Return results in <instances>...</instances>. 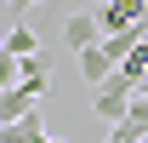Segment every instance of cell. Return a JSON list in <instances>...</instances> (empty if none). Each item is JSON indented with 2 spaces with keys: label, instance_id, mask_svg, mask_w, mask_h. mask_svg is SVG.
I'll list each match as a JSON object with an SVG mask.
<instances>
[{
  "label": "cell",
  "instance_id": "6",
  "mask_svg": "<svg viewBox=\"0 0 148 143\" xmlns=\"http://www.w3.org/2000/svg\"><path fill=\"white\" fill-rule=\"evenodd\" d=\"M114 69H120V63H114V57L103 52V46H91V52H80V80H91V92L103 86V80H108Z\"/></svg>",
  "mask_w": 148,
  "mask_h": 143
},
{
  "label": "cell",
  "instance_id": "15",
  "mask_svg": "<svg viewBox=\"0 0 148 143\" xmlns=\"http://www.w3.org/2000/svg\"><path fill=\"white\" fill-rule=\"evenodd\" d=\"M0 132H6V126H0Z\"/></svg>",
  "mask_w": 148,
  "mask_h": 143
},
{
  "label": "cell",
  "instance_id": "11",
  "mask_svg": "<svg viewBox=\"0 0 148 143\" xmlns=\"http://www.w3.org/2000/svg\"><path fill=\"white\" fill-rule=\"evenodd\" d=\"M125 120H131V126H137V132L148 137V97H131V109H125Z\"/></svg>",
  "mask_w": 148,
  "mask_h": 143
},
{
  "label": "cell",
  "instance_id": "4",
  "mask_svg": "<svg viewBox=\"0 0 148 143\" xmlns=\"http://www.w3.org/2000/svg\"><path fill=\"white\" fill-rule=\"evenodd\" d=\"M40 109V97L29 86H12V92H0V126H12V120H29Z\"/></svg>",
  "mask_w": 148,
  "mask_h": 143
},
{
  "label": "cell",
  "instance_id": "2",
  "mask_svg": "<svg viewBox=\"0 0 148 143\" xmlns=\"http://www.w3.org/2000/svg\"><path fill=\"white\" fill-rule=\"evenodd\" d=\"M97 23H103V35L137 29V23H148V0H108V6L97 12Z\"/></svg>",
  "mask_w": 148,
  "mask_h": 143
},
{
  "label": "cell",
  "instance_id": "1",
  "mask_svg": "<svg viewBox=\"0 0 148 143\" xmlns=\"http://www.w3.org/2000/svg\"><path fill=\"white\" fill-rule=\"evenodd\" d=\"M131 97H137V80H131L125 69H114L103 86L91 92V109H97V120H108V126H120L125 120V109H131Z\"/></svg>",
  "mask_w": 148,
  "mask_h": 143
},
{
  "label": "cell",
  "instance_id": "14",
  "mask_svg": "<svg viewBox=\"0 0 148 143\" xmlns=\"http://www.w3.org/2000/svg\"><path fill=\"white\" fill-rule=\"evenodd\" d=\"M51 143H63V137H51Z\"/></svg>",
  "mask_w": 148,
  "mask_h": 143
},
{
  "label": "cell",
  "instance_id": "5",
  "mask_svg": "<svg viewBox=\"0 0 148 143\" xmlns=\"http://www.w3.org/2000/svg\"><path fill=\"white\" fill-rule=\"evenodd\" d=\"M0 143H51V132H46V115H29V120H12L6 132H0Z\"/></svg>",
  "mask_w": 148,
  "mask_h": 143
},
{
  "label": "cell",
  "instance_id": "7",
  "mask_svg": "<svg viewBox=\"0 0 148 143\" xmlns=\"http://www.w3.org/2000/svg\"><path fill=\"white\" fill-rule=\"evenodd\" d=\"M23 86L34 92V97H46V92H51V57H46V52L23 57Z\"/></svg>",
  "mask_w": 148,
  "mask_h": 143
},
{
  "label": "cell",
  "instance_id": "8",
  "mask_svg": "<svg viewBox=\"0 0 148 143\" xmlns=\"http://www.w3.org/2000/svg\"><path fill=\"white\" fill-rule=\"evenodd\" d=\"M6 52H12V57H34V52H40V35H34V29L17 17L12 29H6Z\"/></svg>",
  "mask_w": 148,
  "mask_h": 143
},
{
  "label": "cell",
  "instance_id": "13",
  "mask_svg": "<svg viewBox=\"0 0 148 143\" xmlns=\"http://www.w3.org/2000/svg\"><path fill=\"white\" fill-rule=\"evenodd\" d=\"M108 143H120V137H114V126H108Z\"/></svg>",
  "mask_w": 148,
  "mask_h": 143
},
{
  "label": "cell",
  "instance_id": "3",
  "mask_svg": "<svg viewBox=\"0 0 148 143\" xmlns=\"http://www.w3.org/2000/svg\"><path fill=\"white\" fill-rule=\"evenodd\" d=\"M63 40H69V52H91V46H103V23L91 17V12H74L69 23H63Z\"/></svg>",
  "mask_w": 148,
  "mask_h": 143
},
{
  "label": "cell",
  "instance_id": "10",
  "mask_svg": "<svg viewBox=\"0 0 148 143\" xmlns=\"http://www.w3.org/2000/svg\"><path fill=\"white\" fill-rule=\"evenodd\" d=\"M120 69H125L131 80H143V74H148V40H137V52H131L125 63H120Z\"/></svg>",
  "mask_w": 148,
  "mask_h": 143
},
{
  "label": "cell",
  "instance_id": "12",
  "mask_svg": "<svg viewBox=\"0 0 148 143\" xmlns=\"http://www.w3.org/2000/svg\"><path fill=\"white\" fill-rule=\"evenodd\" d=\"M6 6H12V12H17V17H23L29 6H46V0H6Z\"/></svg>",
  "mask_w": 148,
  "mask_h": 143
},
{
  "label": "cell",
  "instance_id": "9",
  "mask_svg": "<svg viewBox=\"0 0 148 143\" xmlns=\"http://www.w3.org/2000/svg\"><path fill=\"white\" fill-rule=\"evenodd\" d=\"M12 86H23V57L0 52V92H12Z\"/></svg>",
  "mask_w": 148,
  "mask_h": 143
}]
</instances>
